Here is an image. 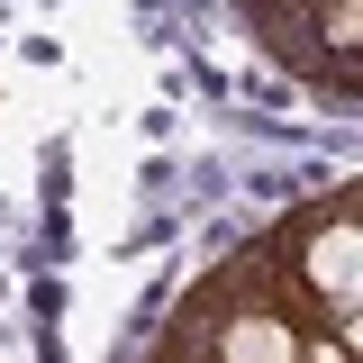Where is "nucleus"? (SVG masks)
<instances>
[{"mask_svg": "<svg viewBox=\"0 0 363 363\" xmlns=\"http://www.w3.org/2000/svg\"><path fill=\"white\" fill-rule=\"evenodd\" d=\"M245 255H255V272L272 281V300L300 318L309 336H354L363 327V191L354 182L281 209Z\"/></svg>", "mask_w": 363, "mask_h": 363, "instance_id": "nucleus-1", "label": "nucleus"}, {"mask_svg": "<svg viewBox=\"0 0 363 363\" xmlns=\"http://www.w3.org/2000/svg\"><path fill=\"white\" fill-rule=\"evenodd\" d=\"M164 327H173V336H191V345H200V363H300V336H309L300 318L272 300V281L255 272V255H245V245H236V255H218V264L200 272Z\"/></svg>", "mask_w": 363, "mask_h": 363, "instance_id": "nucleus-2", "label": "nucleus"}, {"mask_svg": "<svg viewBox=\"0 0 363 363\" xmlns=\"http://www.w3.org/2000/svg\"><path fill=\"white\" fill-rule=\"evenodd\" d=\"M236 28L309 100L354 109V91H363V0H236Z\"/></svg>", "mask_w": 363, "mask_h": 363, "instance_id": "nucleus-3", "label": "nucleus"}]
</instances>
